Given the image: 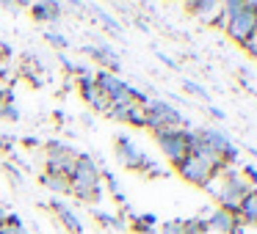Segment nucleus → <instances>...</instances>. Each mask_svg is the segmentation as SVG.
I'll return each instance as SVG.
<instances>
[{
  "mask_svg": "<svg viewBox=\"0 0 257 234\" xmlns=\"http://www.w3.org/2000/svg\"><path fill=\"white\" fill-rule=\"evenodd\" d=\"M42 184L53 193H61V196H69V179L67 176H53V174H42Z\"/></svg>",
  "mask_w": 257,
  "mask_h": 234,
  "instance_id": "dca6fc26",
  "label": "nucleus"
},
{
  "mask_svg": "<svg viewBox=\"0 0 257 234\" xmlns=\"http://www.w3.org/2000/svg\"><path fill=\"white\" fill-rule=\"evenodd\" d=\"M144 127H150L152 132H163V130H185L188 122L183 118V113L177 108H172L169 102L150 100L144 108Z\"/></svg>",
  "mask_w": 257,
  "mask_h": 234,
  "instance_id": "f03ea898",
  "label": "nucleus"
},
{
  "mask_svg": "<svg viewBox=\"0 0 257 234\" xmlns=\"http://www.w3.org/2000/svg\"><path fill=\"white\" fill-rule=\"evenodd\" d=\"M185 8H188L194 17L205 20V22H210V20L218 14V3H216V0H196V3H188Z\"/></svg>",
  "mask_w": 257,
  "mask_h": 234,
  "instance_id": "2eb2a0df",
  "label": "nucleus"
},
{
  "mask_svg": "<svg viewBox=\"0 0 257 234\" xmlns=\"http://www.w3.org/2000/svg\"><path fill=\"white\" fill-rule=\"evenodd\" d=\"M91 80H94V86L105 94V100H108V105H111V108L133 105V100H130V86L124 83L119 74L105 72V69H97V72L91 74Z\"/></svg>",
  "mask_w": 257,
  "mask_h": 234,
  "instance_id": "7ed1b4c3",
  "label": "nucleus"
},
{
  "mask_svg": "<svg viewBox=\"0 0 257 234\" xmlns=\"http://www.w3.org/2000/svg\"><path fill=\"white\" fill-rule=\"evenodd\" d=\"M207 220V228H213V232L218 234H243V220L238 218V212H229V210H213L210 215L205 218Z\"/></svg>",
  "mask_w": 257,
  "mask_h": 234,
  "instance_id": "6e6552de",
  "label": "nucleus"
},
{
  "mask_svg": "<svg viewBox=\"0 0 257 234\" xmlns=\"http://www.w3.org/2000/svg\"><path fill=\"white\" fill-rule=\"evenodd\" d=\"M174 168H177L180 176H183L188 184H194V188H205V190H207V188H210V184L218 179V174L213 171V168L207 166L202 157H196V154H188L185 160H180Z\"/></svg>",
  "mask_w": 257,
  "mask_h": 234,
  "instance_id": "20e7f679",
  "label": "nucleus"
},
{
  "mask_svg": "<svg viewBox=\"0 0 257 234\" xmlns=\"http://www.w3.org/2000/svg\"><path fill=\"white\" fill-rule=\"evenodd\" d=\"M6 220H9V212H6V206L0 204V226H6Z\"/></svg>",
  "mask_w": 257,
  "mask_h": 234,
  "instance_id": "c85d7f7f",
  "label": "nucleus"
},
{
  "mask_svg": "<svg viewBox=\"0 0 257 234\" xmlns=\"http://www.w3.org/2000/svg\"><path fill=\"white\" fill-rule=\"evenodd\" d=\"M136 232H139V234H158L155 228H136Z\"/></svg>",
  "mask_w": 257,
  "mask_h": 234,
  "instance_id": "7c9ffc66",
  "label": "nucleus"
},
{
  "mask_svg": "<svg viewBox=\"0 0 257 234\" xmlns=\"http://www.w3.org/2000/svg\"><path fill=\"white\" fill-rule=\"evenodd\" d=\"M243 12V0H227V3H218V14L224 20H232L235 14Z\"/></svg>",
  "mask_w": 257,
  "mask_h": 234,
  "instance_id": "a211bd4d",
  "label": "nucleus"
},
{
  "mask_svg": "<svg viewBox=\"0 0 257 234\" xmlns=\"http://www.w3.org/2000/svg\"><path fill=\"white\" fill-rule=\"evenodd\" d=\"M78 91H80V96H83V102H86L89 108H94V110H100V113H108V110H111V105H108L105 94H102V91L94 86L91 74H86V78H78Z\"/></svg>",
  "mask_w": 257,
  "mask_h": 234,
  "instance_id": "1a4fd4ad",
  "label": "nucleus"
},
{
  "mask_svg": "<svg viewBox=\"0 0 257 234\" xmlns=\"http://www.w3.org/2000/svg\"><path fill=\"white\" fill-rule=\"evenodd\" d=\"M0 234H28V228L20 223V218H14L9 212V220H6V226H0Z\"/></svg>",
  "mask_w": 257,
  "mask_h": 234,
  "instance_id": "aec40b11",
  "label": "nucleus"
},
{
  "mask_svg": "<svg viewBox=\"0 0 257 234\" xmlns=\"http://www.w3.org/2000/svg\"><path fill=\"white\" fill-rule=\"evenodd\" d=\"M105 116L116 118V122H122V124L144 127V110H141V108H136V105H127V108H111V110H108Z\"/></svg>",
  "mask_w": 257,
  "mask_h": 234,
  "instance_id": "ddd939ff",
  "label": "nucleus"
},
{
  "mask_svg": "<svg viewBox=\"0 0 257 234\" xmlns=\"http://www.w3.org/2000/svg\"><path fill=\"white\" fill-rule=\"evenodd\" d=\"M31 14H34V20H39V22H58L61 20V3H31Z\"/></svg>",
  "mask_w": 257,
  "mask_h": 234,
  "instance_id": "4468645a",
  "label": "nucleus"
},
{
  "mask_svg": "<svg viewBox=\"0 0 257 234\" xmlns=\"http://www.w3.org/2000/svg\"><path fill=\"white\" fill-rule=\"evenodd\" d=\"M238 218L243 226H257V188H249V193L238 204Z\"/></svg>",
  "mask_w": 257,
  "mask_h": 234,
  "instance_id": "f8f14e48",
  "label": "nucleus"
},
{
  "mask_svg": "<svg viewBox=\"0 0 257 234\" xmlns=\"http://www.w3.org/2000/svg\"><path fill=\"white\" fill-rule=\"evenodd\" d=\"M0 56L9 58V56H12V47H9V44H0Z\"/></svg>",
  "mask_w": 257,
  "mask_h": 234,
  "instance_id": "c756f323",
  "label": "nucleus"
},
{
  "mask_svg": "<svg viewBox=\"0 0 257 234\" xmlns=\"http://www.w3.org/2000/svg\"><path fill=\"white\" fill-rule=\"evenodd\" d=\"M113 146H116V157H119V162H122L124 168H130V171H141V174H147L155 162L150 160V157L144 154V152L139 149V144H136L130 135H116L113 138Z\"/></svg>",
  "mask_w": 257,
  "mask_h": 234,
  "instance_id": "39448f33",
  "label": "nucleus"
},
{
  "mask_svg": "<svg viewBox=\"0 0 257 234\" xmlns=\"http://www.w3.org/2000/svg\"><path fill=\"white\" fill-rule=\"evenodd\" d=\"M91 215H94L97 220L102 223V226H111V228H119V226H122V218H116V215H108V212H102V210H94Z\"/></svg>",
  "mask_w": 257,
  "mask_h": 234,
  "instance_id": "5701e85b",
  "label": "nucleus"
},
{
  "mask_svg": "<svg viewBox=\"0 0 257 234\" xmlns=\"http://www.w3.org/2000/svg\"><path fill=\"white\" fill-rule=\"evenodd\" d=\"M45 39H47V44L58 47V50H67V47H69V39H67L64 34H58V30H47Z\"/></svg>",
  "mask_w": 257,
  "mask_h": 234,
  "instance_id": "4be33fe9",
  "label": "nucleus"
},
{
  "mask_svg": "<svg viewBox=\"0 0 257 234\" xmlns=\"http://www.w3.org/2000/svg\"><path fill=\"white\" fill-rule=\"evenodd\" d=\"M251 39L257 42V20H254V30H251Z\"/></svg>",
  "mask_w": 257,
  "mask_h": 234,
  "instance_id": "2f4dec72",
  "label": "nucleus"
},
{
  "mask_svg": "<svg viewBox=\"0 0 257 234\" xmlns=\"http://www.w3.org/2000/svg\"><path fill=\"white\" fill-rule=\"evenodd\" d=\"M50 206L56 210L58 220L64 223V228H67V232H72V234H83V223H80L78 212H75L72 206L64 204V201H58V198H50Z\"/></svg>",
  "mask_w": 257,
  "mask_h": 234,
  "instance_id": "9d476101",
  "label": "nucleus"
},
{
  "mask_svg": "<svg viewBox=\"0 0 257 234\" xmlns=\"http://www.w3.org/2000/svg\"><path fill=\"white\" fill-rule=\"evenodd\" d=\"M207 113H210L213 118H218V122H224V118H227V116H224V110H218L216 105H207Z\"/></svg>",
  "mask_w": 257,
  "mask_h": 234,
  "instance_id": "a878e982",
  "label": "nucleus"
},
{
  "mask_svg": "<svg viewBox=\"0 0 257 234\" xmlns=\"http://www.w3.org/2000/svg\"><path fill=\"white\" fill-rule=\"evenodd\" d=\"M243 50L249 52L251 58H257V42H254V39H249V42H246V44H243Z\"/></svg>",
  "mask_w": 257,
  "mask_h": 234,
  "instance_id": "bb28decb",
  "label": "nucleus"
},
{
  "mask_svg": "<svg viewBox=\"0 0 257 234\" xmlns=\"http://www.w3.org/2000/svg\"><path fill=\"white\" fill-rule=\"evenodd\" d=\"M0 149H12V138L0 132Z\"/></svg>",
  "mask_w": 257,
  "mask_h": 234,
  "instance_id": "cd10ccee",
  "label": "nucleus"
},
{
  "mask_svg": "<svg viewBox=\"0 0 257 234\" xmlns=\"http://www.w3.org/2000/svg\"><path fill=\"white\" fill-rule=\"evenodd\" d=\"M183 228H185V234H207V232H210V228H207V220H205V215L185 218V220H183Z\"/></svg>",
  "mask_w": 257,
  "mask_h": 234,
  "instance_id": "f3484780",
  "label": "nucleus"
},
{
  "mask_svg": "<svg viewBox=\"0 0 257 234\" xmlns=\"http://www.w3.org/2000/svg\"><path fill=\"white\" fill-rule=\"evenodd\" d=\"M254 14L251 12H246V3H243V12L240 14H235L232 20H227V28H224V34L229 36V39L235 42V44H240L243 47L246 42L251 39V30H254Z\"/></svg>",
  "mask_w": 257,
  "mask_h": 234,
  "instance_id": "0eeeda50",
  "label": "nucleus"
},
{
  "mask_svg": "<svg viewBox=\"0 0 257 234\" xmlns=\"http://www.w3.org/2000/svg\"><path fill=\"white\" fill-rule=\"evenodd\" d=\"M158 234H185L183 228V218H174V220H163L161 223V232Z\"/></svg>",
  "mask_w": 257,
  "mask_h": 234,
  "instance_id": "412c9836",
  "label": "nucleus"
},
{
  "mask_svg": "<svg viewBox=\"0 0 257 234\" xmlns=\"http://www.w3.org/2000/svg\"><path fill=\"white\" fill-rule=\"evenodd\" d=\"M69 196H75L83 204L102 198V168L91 154L75 157V171L69 176Z\"/></svg>",
  "mask_w": 257,
  "mask_h": 234,
  "instance_id": "f257e3e1",
  "label": "nucleus"
},
{
  "mask_svg": "<svg viewBox=\"0 0 257 234\" xmlns=\"http://www.w3.org/2000/svg\"><path fill=\"white\" fill-rule=\"evenodd\" d=\"M155 140H158V146H161L163 157H166L172 166H177L180 160H185V157L191 154L183 130H163V132H155Z\"/></svg>",
  "mask_w": 257,
  "mask_h": 234,
  "instance_id": "423d86ee",
  "label": "nucleus"
},
{
  "mask_svg": "<svg viewBox=\"0 0 257 234\" xmlns=\"http://www.w3.org/2000/svg\"><path fill=\"white\" fill-rule=\"evenodd\" d=\"M86 52H89V56L94 58V61L100 64L102 69H105V72H113V74L119 72V56H116V52H113L108 44H97V47L89 44V47H86Z\"/></svg>",
  "mask_w": 257,
  "mask_h": 234,
  "instance_id": "9b49d317",
  "label": "nucleus"
},
{
  "mask_svg": "<svg viewBox=\"0 0 257 234\" xmlns=\"http://www.w3.org/2000/svg\"><path fill=\"white\" fill-rule=\"evenodd\" d=\"M94 17H97V20H100V22H102V25H105V28H108V30H111V34H113V36H122V25H119V22H116V20H113V17H111V14H105V12H102V8H94Z\"/></svg>",
  "mask_w": 257,
  "mask_h": 234,
  "instance_id": "6ab92c4d",
  "label": "nucleus"
},
{
  "mask_svg": "<svg viewBox=\"0 0 257 234\" xmlns=\"http://www.w3.org/2000/svg\"><path fill=\"white\" fill-rule=\"evenodd\" d=\"M0 108H3V105H0ZM3 118H12V122H17V118H20V110H17L14 105H6V108H3Z\"/></svg>",
  "mask_w": 257,
  "mask_h": 234,
  "instance_id": "393cba45",
  "label": "nucleus"
},
{
  "mask_svg": "<svg viewBox=\"0 0 257 234\" xmlns=\"http://www.w3.org/2000/svg\"><path fill=\"white\" fill-rule=\"evenodd\" d=\"M183 88L188 91V94H194V96H199V100H205V102H210V94H207L202 86H196L194 80H183Z\"/></svg>",
  "mask_w": 257,
  "mask_h": 234,
  "instance_id": "b1692460",
  "label": "nucleus"
}]
</instances>
